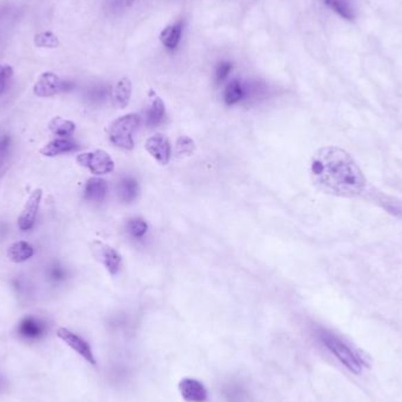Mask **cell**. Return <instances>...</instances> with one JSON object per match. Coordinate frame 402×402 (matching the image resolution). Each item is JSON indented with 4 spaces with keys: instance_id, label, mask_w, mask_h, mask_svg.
Returning <instances> with one entry per match:
<instances>
[{
    "instance_id": "1",
    "label": "cell",
    "mask_w": 402,
    "mask_h": 402,
    "mask_svg": "<svg viewBox=\"0 0 402 402\" xmlns=\"http://www.w3.org/2000/svg\"><path fill=\"white\" fill-rule=\"evenodd\" d=\"M310 173L314 185L324 193L354 198L361 194L366 179L350 154L337 146L322 147L310 159Z\"/></svg>"
},
{
    "instance_id": "2",
    "label": "cell",
    "mask_w": 402,
    "mask_h": 402,
    "mask_svg": "<svg viewBox=\"0 0 402 402\" xmlns=\"http://www.w3.org/2000/svg\"><path fill=\"white\" fill-rule=\"evenodd\" d=\"M140 116L136 113H129L117 118L111 123L107 129L109 141L120 149L131 151L134 147L133 133L140 125Z\"/></svg>"
},
{
    "instance_id": "3",
    "label": "cell",
    "mask_w": 402,
    "mask_h": 402,
    "mask_svg": "<svg viewBox=\"0 0 402 402\" xmlns=\"http://www.w3.org/2000/svg\"><path fill=\"white\" fill-rule=\"evenodd\" d=\"M319 339L322 343L332 352V353L345 365V366L353 372L355 374L361 373L362 360L359 358L358 354H355L350 347L347 346L345 342L337 338L334 334L327 330H320L318 333Z\"/></svg>"
},
{
    "instance_id": "4",
    "label": "cell",
    "mask_w": 402,
    "mask_h": 402,
    "mask_svg": "<svg viewBox=\"0 0 402 402\" xmlns=\"http://www.w3.org/2000/svg\"><path fill=\"white\" fill-rule=\"evenodd\" d=\"M76 160L94 176L109 174L114 169V161L104 149H93L89 152L81 153Z\"/></svg>"
},
{
    "instance_id": "5",
    "label": "cell",
    "mask_w": 402,
    "mask_h": 402,
    "mask_svg": "<svg viewBox=\"0 0 402 402\" xmlns=\"http://www.w3.org/2000/svg\"><path fill=\"white\" fill-rule=\"evenodd\" d=\"M91 252L93 257L109 271L111 275H116L121 267V255L117 250H114L112 246L107 245L100 240H94L91 242Z\"/></svg>"
},
{
    "instance_id": "6",
    "label": "cell",
    "mask_w": 402,
    "mask_h": 402,
    "mask_svg": "<svg viewBox=\"0 0 402 402\" xmlns=\"http://www.w3.org/2000/svg\"><path fill=\"white\" fill-rule=\"evenodd\" d=\"M69 89L70 83L63 81L53 72L41 73L33 85V93L39 98L53 97Z\"/></svg>"
},
{
    "instance_id": "7",
    "label": "cell",
    "mask_w": 402,
    "mask_h": 402,
    "mask_svg": "<svg viewBox=\"0 0 402 402\" xmlns=\"http://www.w3.org/2000/svg\"><path fill=\"white\" fill-rule=\"evenodd\" d=\"M41 198H43L41 189H33L31 194L28 195V200L25 202L24 207L18 217V227L23 232L32 229L36 224V214L41 206Z\"/></svg>"
},
{
    "instance_id": "8",
    "label": "cell",
    "mask_w": 402,
    "mask_h": 402,
    "mask_svg": "<svg viewBox=\"0 0 402 402\" xmlns=\"http://www.w3.org/2000/svg\"><path fill=\"white\" fill-rule=\"evenodd\" d=\"M56 335L67 346L71 347L74 352H76L81 357H83L86 361L93 365V366H96L97 362H96V358H94L92 348H91V346H89L87 342L85 341L84 339H81L79 335L72 333L71 330H67V328H64V327H61L59 330H56Z\"/></svg>"
},
{
    "instance_id": "9",
    "label": "cell",
    "mask_w": 402,
    "mask_h": 402,
    "mask_svg": "<svg viewBox=\"0 0 402 402\" xmlns=\"http://www.w3.org/2000/svg\"><path fill=\"white\" fill-rule=\"evenodd\" d=\"M145 149L151 157L154 158L160 165H167L171 159V142L169 138L164 134L157 133L152 137H149L145 142Z\"/></svg>"
},
{
    "instance_id": "10",
    "label": "cell",
    "mask_w": 402,
    "mask_h": 402,
    "mask_svg": "<svg viewBox=\"0 0 402 402\" xmlns=\"http://www.w3.org/2000/svg\"><path fill=\"white\" fill-rule=\"evenodd\" d=\"M179 390L186 402H207L209 400L206 387L195 379H182L179 383Z\"/></svg>"
},
{
    "instance_id": "11",
    "label": "cell",
    "mask_w": 402,
    "mask_h": 402,
    "mask_svg": "<svg viewBox=\"0 0 402 402\" xmlns=\"http://www.w3.org/2000/svg\"><path fill=\"white\" fill-rule=\"evenodd\" d=\"M149 100L147 109L144 111V120L149 127L159 125L164 120L166 114L165 103L154 91H149Z\"/></svg>"
},
{
    "instance_id": "12",
    "label": "cell",
    "mask_w": 402,
    "mask_h": 402,
    "mask_svg": "<svg viewBox=\"0 0 402 402\" xmlns=\"http://www.w3.org/2000/svg\"><path fill=\"white\" fill-rule=\"evenodd\" d=\"M76 147L78 146H76V142L69 138H56V139H53V140L49 141L46 145L43 146L39 152L44 157L52 158L65 154V153L73 152L74 149H76Z\"/></svg>"
},
{
    "instance_id": "13",
    "label": "cell",
    "mask_w": 402,
    "mask_h": 402,
    "mask_svg": "<svg viewBox=\"0 0 402 402\" xmlns=\"http://www.w3.org/2000/svg\"><path fill=\"white\" fill-rule=\"evenodd\" d=\"M34 254V248L30 242H24V240H19V242H13L8 246L6 250V255H8L10 262H14V264H21V262H28Z\"/></svg>"
},
{
    "instance_id": "14",
    "label": "cell",
    "mask_w": 402,
    "mask_h": 402,
    "mask_svg": "<svg viewBox=\"0 0 402 402\" xmlns=\"http://www.w3.org/2000/svg\"><path fill=\"white\" fill-rule=\"evenodd\" d=\"M113 101L119 109H125L129 104L132 96V81L127 76H123L113 89Z\"/></svg>"
},
{
    "instance_id": "15",
    "label": "cell",
    "mask_w": 402,
    "mask_h": 402,
    "mask_svg": "<svg viewBox=\"0 0 402 402\" xmlns=\"http://www.w3.org/2000/svg\"><path fill=\"white\" fill-rule=\"evenodd\" d=\"M107 194V184L101 178H91L86 182L84 189V198L87 201L99 202L103 201Z\"/></svg>"
},
{
    "instance_id": "16",
    "label": "cell",
    "mask_w": 402,
    "mask_h": 402,
    "mask_svg": "<svg viewBox=\"0 0 402 402\" xmlns=\"http://www.w3.org/2000/svg\"><path fill=\"white\" fill-rule=\"evenodd\" d=\"M182 28H184V24L180 21L166 26L160 32L161 44L164 45L167 50L177 49L181 41Z\"/></svg>"
},
{
    "instance_id": "17",
    "label": "cell",
    "mask_w": 402,
    "mask_h": 402,
    "mask_svg": "<svg viewBox=\"0 0 402 402\" xmlns=\"http://www.w3.org/2000/svg\"><path fill=\"white\" fill-rule=\"evenodd\" d=\"M247 97V89L237 79L229 81L224 91V100L227 105H235Z\"/></svg>"
},
{
    "instance_id": "18",
    "label": "cell",
    "mask_w": 402,
    "mask_h": 402,
    "mask_svg": "<svg viewBox=\"0 0 402 402\" xmlns=\"http://www.w3.org/2000/svg\"><path fill=\"white\" fill-rule=\"evenodd\" d=\"M49 129L58 138H69L76 131V124L72 120L56 116L49 121Z\"/></svg>"
},
{
    "instance_id": "19",
    "label": "cell",
    "mask_w": 402,
    "mask_h": 402,
    "mask_svg": "<svg viewBox=\"0 0 402 402\" xmlns=\"http://www.w3.org/2000/svg\"><path fill=\"white\" fill-rule=\"evenodd\" d=\"M118 195L124 202H132L136 200L139 193V186L137 180L132 178H124L119 181L117 186Z\"/></svg>"
},
{
    "instance_id": "20",
    "label": "cell",
    "mask_w": 402,
    "mask_h": 402,
    "mask_svg": "<svg viewBox=\"0 0 402 402\" xmlns=\"http://www.w3.org/2000/svg\"><path fill=\"white\" fill-rule=\"evenodd\" d=\"M45 325L41 320L32 318V317H28L25 318L19 325V333L28 339L39 338L41 334L44 333Z\"/></svg>"
},
{
    "instance_id": "21",
    "label": "cell",
    "mask_w": 402,
    "mask_h": 402,
    "mask_svg": "<svg viewBox=\"0 0 402 402\" xmlns=\"http://www.w3.org/2000/svg\"><path fill=\"white\" fill-rule=\"evenodd\" d=\"M324 1L332 11H334L343 19L353 21L355 16H357L353 5H352L350 0H324Z\"/></svg>"
},
{
    "instance_id": "22",
    "label": "cell",
    "mask_w": 402,
    "mask_h": 402,
    "mask_svg": "<svg viewBox=\"0 0 402 402\" xmlns=\"http://www.w3.org/2000/svg\"><path fill=\"white\" fill-rule=\"evenodd\" d=\"M33 41H34L36 47H44V49H56L61 45L58 36L51 31L36 33L33 38Z\"/></svg>"
},
{
    "instance_id": "23",
    "label": "cell",
    "mask_w": 402,
    "mask_h": 402,
    "mask_svg": "<svg viewBox=\"0 0 402 402\" xmlns=\"http://www.w3.org/2000/svg\"><path fill=\"white\" fill-rule=\"evenodd\" d=\"M126 229H127L129 235H132L136 239H140L147 233L149 225L146 224L145 220L139 219V218H134V219H129V222H127Z\"/></svg>"
},
{
    "instance_id": "24",
    "label": "cell",
    "mask_w": 402,
    "mask_h": 402,
    "mask_svg": "<svg viewBox=\"0 0 402 402\" xmlns=\"http://www.w3.org/2000/svg\"><path fill=\"white\" fill-rule=\"evenodd\" d=\"M195 152V142L192 138L187 136H181L176 142V153L179 157L181 156H192Z\"/></svg>"
},
{
    "instance_id": "25",
    "label": "cell",
    "mask_w": 402,
    "mask_h": 402,
    "mask_svg": "<svg viewBox=\"0 0 402 402\" xmlns=\"http://www.w3.org/2000/svg\"><path fill=\"white\" fill-rule=\"evenodd\" d=\"M232 69H233V65L229 61H222L218 64L215 73H214L218 84H222L229 78V73L232 72Z\"/></svg>"
},
{
    "instance_id": "26",
    "label": "cell",
    "mask_w": 402,
    "mask_h": 402,
    "mask_svg": "<svg viewBox=\"0 0 402 402\" xmlns=\"http://www.w3.org/2000/svg\"><path fill=\"white\" fill-rule=\"evenodd\" d=\"M13 76V69L10 65L0 64V94L4 92L8 83Z\"/></svg>"
},
{
    "instance_id": "27",
    "label": "cell",
    "mask_w": 402,
    "mask_h": 402,
    "mask_svg": "<svg viewBox=\"0 0 402 402\" xmlns=\"http://www.w3.org/2000/svg\"><path fill=\"white\" fill-rule=\"evenodd\" d=\"M11 146V137L8 134H4L0 137V162L4 160L8 156V149Z\"/></svg>"
},
{
    "instance_id": "28",
    "label": "cell",
    "mask_w": 402,
    "mask_h": 402,
    "mask_svg": "<svg viewBox=\"0 0 402 402\" xmlns=\"http://www.w3.org/2000/svg\"><path fill=\"white\" fill-rule=\"evenodd\" d=\"M65 271L61 266L54 265L50 268L49 277L52 282H63L65 279Z\"/></svg>"
},
{
    "instance_id": "29",
    "label": "cell",
    "mask_w": 402,
    "mask_h": 402,
    "mask_svg": "<svg viewBox=\"0 0 402 402\" xmlns=\"http://www.w3.org/2000/svg\"><path fill=\"white\" fill-rule=\"evenodd\" d=\"M134 3V0H118V4L120 5L121 8H129Z\"/></svg>"
}]
</instances>
